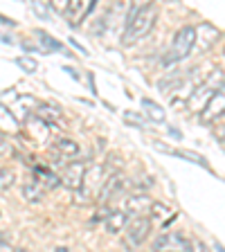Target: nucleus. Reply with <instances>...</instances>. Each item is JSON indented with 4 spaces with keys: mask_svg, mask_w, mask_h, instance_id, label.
<instances>
[{
    "mask_svg": "<svg viewBox=\"0 0 225 252\" xmlns=\"http://www.w3.org/2000/svg\"><path fill=\"white\" fill-rule=\"evenodd\" d=\"M95 7V0H88V2H81V0H70V7H68V18H70V25H77L86 14Z\"/></svg>",
    "mask_w": 225,
    "mask_h": 252,
    "instance_id": "nucleus-11",
    "label": "nucleus"
},
{
    "mask_svg": "<svg viewBox=\"0 0 225 252\" xmlns=\"http://www.w3.org/2000/svg\"><path fill=\"white\" fill-rule=\"evenodd\" d=\"M126 185H129V180L122 176V173H113V176H108L104 183V187H101V194H99V200L101 203H108V200L117 198V196L124 194Z\"/></svg>",
    "mask_w": 225,
    "mask_h": 252,
    "instance_id": "nucleus-9",
    "label": "nucleus"
},
{
    "mask_svg": "<svg viewBox=\"0 0 225 252\" xmlns=\"http://www.w3.org/2000/svg\"><path fill=\"white\" fill-rule=\"evenodd\" d=\"M36 117H41V120H59V110L57 108H50V106H41V108H38V113H36Z\"/></svg>",
    "mask_w": 225,
    "mask_h": 252,
    "instance_id": "nucleus-19",
    "label": "nucleus"
},
{
    "mask_svg": "<svg viewBox=\"0 0 225 252\" xmlns=\"http://www.w3.org/2000/svg\"><path fill=\"white\" fill-rule=\"evenodd\" d=\"M32 9L36 11L41 18H45V21H47V14H50V11H47V7H43L41 2H32Z\"/></svg>",
    "mask_w": 225,
    "mask_h": 252,
    "instance_id": "nucleus-23",
    "label": "nucleus"
},
{
    "mask_svg": "<svg viewBox=\"0 0 225 252\" xmlns=\"http://www.w3.org/2000/svg\"><path fill=\"white\" fill-rule=\"evenodd\" d=\"M5 151H7V140H5V135L0 133V156H2Z\"/></svg>",
    "mask_w": 225,
    "mask_h": 252,
    "instance_id": "nucleus-24",
    "label": "nucleus"
},
{
    "mask_svg": "<svg viewBox=\"0 0 225 252\" xmlns=\"http://www.w3.org/2000/svg\"><path fill=\"white\" fill-rule=\"evenodd\" d=\"M153 252H194V241L183 232H164L156 236Z\"/></svg>",
    "mask_w": 225,
    "mask_h": 252,
    "instance_id": "nucleus-4",
    "label": "nucleus"
},
{
    "mask_svg": "<svg viewBox=\"0 0 225 252\" xmlns=\"http://www.w3.org/2000/svg\"><path fill=\"white\" fill-rule=\"evenodd\" d=\"M151 219L149 216H137L131 219L129 225H126V246L129 248H140L142 243L149 239L151 234Z\"/></svg>",
    "mask_w": 225,
    "mask_h": 252,
    "instance_id": "nucleus-6",
    "label": "nucleus"
},
{
    "mask_svg": "<svg viewBox=\"0 0 225 252\" xmlns=\"http://www.w3.org/2000/svg\"><path fill=\"white\" fill-rule=\"evenodd\" d=\"M225 84V74L223 70H214L212 74H207V79L205 81H200V86L194 90V94L189 97L187 101V108H194V110H203L205 104L214 97L216 93H219L221 88H223Z\"/></svg>",
    "mask_w": 225,
    "mask_h": 252,
    "instance_id": "nucleus-3",
    "label": "nucleus"
},
{
    "mask_svg": "<svg viewBox=\"0 0 225 252\" xmlns=\"http://www.w3.org/2000/svg\"><path fill=\"white\" fill-rule=\"evenodd\" d=\"M142 106L147 108L149 120L156 122V124H160V122L167 120V113H164V108H162V106H158V104H153L151 99H142Z\"/></svg>",
    "mask_w": 225,
    "mask_h": 252,
    "instance_id": "nucleus-16",
    "label": "nucleus"
},
{
    "mask_svg": "<svg viewBox=\"0 0 225 252\" xmlns=\"http://www.w3.org/2000/svg\"><path fill=\"white\" fill-rule=\"evenodd\" d=\"M16 183V173L7 167H0V189H9Z\"/></svg>",
    "mask_w": 225,
    "mask_h": 252,
    "instance_id": "nucleus-17",
    "label": "nucleus"
},
{
    "mask_svg": "<svg viewBox=\"0 0 225 252\" xmlns=\"http://www.w3.org/2000/svg\"><path fill=\"white\" fill-rule=\"evenodd\" d=\"M194 250H198V252H210L207 248H205L203 241H194Z\"/></svg>",
    "mask_w": 225,
    "mask_h": 252,
    "instance_id": "nucleus-25",
    "label": "nucleus"
},
{
    "mask_svg": "<svg viewBox=\"0 0 225 252\" xmlns=\"http://www.w3.org/2000/svg\"><path fill=\"white\" fill-rule=\"evenodd\" d=\"M223 113H225V86L205 104V108L200 110V122H203V124H214Z\"/></svg>",
    "mask_w": 225,
    "mask_h": 252,
    "instance_id": "nucleus-8",
    "label": "nucleus"
},
{
    "mask_svg": "<svg viewBox=\"0 0 225 252\" xmlns=\"http://www.w3.org/2000/svg\"><path fill=\"white\" fill-rule=\"evenodd\" d=\"M86 171H88V167H86L84 162H68V164H63L59 180H61L65 187L72 189V191H79V189H81V185H84Z\"/></svg>",
    "mask_w": 225,
    "mask_h": 252,
    "instance_id": "nucleus-7",
    "label": "nucleus"
},
{
    "mask_svg": "<svg viewBox=\"0 0 225 252\" xmlns=\"http://www.w3.org/2000/svg\"><path fill=\"white\" fill-rule=\"evenodd\" d=\"M0 25H16V23L11 21V18H7V16L0 14Z\"/></svg>",
    "mask_w": 225,
    "mask_h": 252,
    "instance_id": "nucleus-26",
    "label": "nucleus"
},
{
    "mask_svg": "<svg viewBox=\"0 0 225 252\" xmlns=\"http://www.w3.org/2000/svg\"><path fill=\"white\" fill-rule=\"evenodd\" d=\"M180 158H185V160H194V162H198L200 167H207V162H205V158L196 156V153H180Z\"/></svg>",
    "mask_w": 225,
    "mask_h": 252,
    "instance_id": "nucleus-22",
    "label": "nucleus"
},
{
    "mask_svg": "<svg viewBox=\"0 0 225 252\" xmlns=\"http://www.w3.org/2000/svg\"><path fill=\"white\" fill-rule=\"evenodd\" d=\"M34 178L38 180V183L43 185L45 189H50V187H57L61 180H59V176L57 173H52L50 169H45V167H34Z\"/></svg>",
    "mask_w": 225,
    "mask_h": 252,
    "instance_id": "nucleus-15",
    "label": "nucleus"
},
{
    "mask_svg": "<svg viewBox=\"0 0 225 252\" xmlns=\"http://www.w3.org/2000/svg\"><path fill=\"white\" fill-rule=\"evenodd\" d=\"M196 38H198L196 36V27H192V25L180 27L171 41V47H169L167 54H164L162 63L164 65H171V63H180L183 59H187L189 52H192L196 45Z\"/></svg>",
    "mask_w": 225,
    "mask_h": 252,
    "instance_id": "nucleus-2",
    "label": "nucleus"
},
{
    "mask_svg": "<svg viewBox=\"0 0 225 252\" xmlns=\"http://www.w3.org/2000/svg\"><path fill=\"white\" fill-rule=\"evenodd\" d=\"M221 140H223V142H225V128H223V133H221Z\"/></svg>",
    "mask_w": 225,
    "mask_h": 252,
    "instance_id": "nucleus-27",
    "label": "nucleus"
},
{
    "mask_svg": "<svg viewBox=\"0 0 225 252\" xmlns=\"http://www.w3.org/2000/svg\"><path fill=\"white\" fill-rule=\"evenodd\" d=\"M45 191H47V189L43 187L36 178H32L30 183L23 185V196H25V200H30V203H34V205L41 203V200L45 198Z\"/></svg>",
    "mask_w": 225,
    "mask_h": 252,
    "instance_id": "nucleus-13",
    "label": "nucleus"
},
{
    "mask_svg": "<svg viewBox=\"0 0 225 252\" xmlns=\"http://www.w3.org/2000/svg\"><path fill=\"white\" fill-rule=\"evenodd\" d=\"M104 183H106L104 169H101V164H95V167H88V171H86V176H84V185H81V189L74 191V194L84 200V203H90L93 198H99Z\"/></svg>",
    "mask_w": 225,
    "mask_h": 252,
    "instance_id": "nucleus-5",
    "label": "nucleus"
},
{
    "mask_svg": "<svg viewBox=\"0 0 225 252\" xmlns=\"http://www.w3.org/2000/svg\"><path fill=\"white\" fill-rule=\"evenodd\" d=\"M151 207H153V200L147 194H135V196H129L124 212L131 214L133 219H137V216H147L151 212Z\"/></svg>",
    "mask_w": 225,
    "mask_h": 252,
    "instance_id": "nucleus-10",
    "label": "nucleus"
},
{
    "mask_svg": "<svg viewBox=\"0 0 225 252\" xmlns=\"http://www.w3.org/2000/svg\"><path fill=\"white\" fill-rule=\"evenodd\" d=\"M16 63L21 65L23 70H27V72H36V68H38V63L34 61V59H30V57H21V59H16Z\"/></svg>",
    "mask_w": 225,
    "mask_h": 252,
    "instance_id": "nucleus-20",
    "label": "nucleus"
},
{
    "mask_svg": "<svg viewBox=\"0 0 225 252\" xmlns=\"http://www.w3.org/2000/svg\"><path fill=\"white\" fill-rule=\"evenodd\" d=\"M36 36H38V41H41V45L45 47V50H61V43L59 41H54L50 34H45V32H36Z\"/></svg>",
    "mask_w": 225,
    "mask_h": 252,
    "instance_id": "nucleus-18",
    "label": "nucleus"
},
{
    "mask_svg": "<svg viewBox=\"0 0 225 252\" xmlns=\"http://www.w3.org/2000/svg\"><path fill=\"white\" fill-rule=\"evenodd\" d=\"M52 7L59 11V14H68V7H70V0H54Z\"/></svg>",
    "mask_w": 225,
    "mask_h": 252,
    "instance_id": "nucleus-21",
    "label": "nucleus"
},
{
    "mask_svg": "<svg viewBox=\"0 0 225 252\" xmlns=\"http://www.w3.org/2000/svg\"><path fill=\"white\" fill-rule=\"evenodd\" d=\"M57 151L61 153L63 158H70V160H74V158L81 153V147H79L72 137H61V140L57 142Z\"/></svg>",
    "mask_w": 225,
    "mask_h": 252,
    "instance_id": "nucleus-14",
    "label": "nucleus"
},
{
    "mask_svg": "<svg viewBox=\"0 0 225 252\" xmlns=\"http://www.w3.org/2000/svg\"><path fill=\"white\" fill-rule=\"evenodd\" d=\"M153 25H156V5L144 2L140 7H133L129 18H126V30L124 36H122V43L133 45V43L142 41L153 30Z\"/></svg>",
    "mask_w": 225,
    "mask_h": 252,
    "instance_id": "nucleus-1",
    "label": "nucleus"
},
{
    "mask_svg": "<svg viewBox=\"0 0 225 252\" xmlns=\"http://www.w3.org/2000/svg\"><path fill=\"white\" fill-rule=\"evenodd\" d=\"M104 225L110 234H120L126 225H129V214L126 212H108V216L104 219Z\"/></svg>",
    "mask_w": 225,
    "mask_h": 252,
    "instance_id": "nucleus-12",
    "label": "nucleus"
}]
</instances>
